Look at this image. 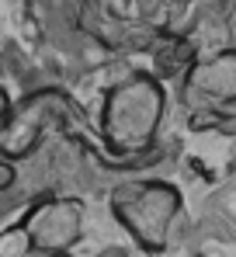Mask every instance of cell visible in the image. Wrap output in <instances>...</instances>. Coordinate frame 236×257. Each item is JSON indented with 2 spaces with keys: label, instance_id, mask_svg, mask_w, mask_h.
Instances as JSON below:
<instances>
[{
  "label": "cell",
  "instance_id": "6da1fadb",
  "mask_svg": "<svg viewBox=\"0 0 236 257\" xmlns=\"http://www.w3.org/2000/svg\"><path fill=\"white\" fill-rule=\"evenodd\" d=\"M167 111V87L157 73H129L108 87L101 101V139L118 157H136L157 146Z\"/></svg>",
  "mask_w": 236,
  "mask_h": 257
},
{
  "label": "cell",
  "instance_id": "3957f363",
  "mask_svg": "<svg viewBox=\"0 0 236 257\" xmlns=\"http://www.w3.org/2000/svg\"><path fill=\"white\" fill-rule=\"evenodd\" d=\"M73 111L77 108H73L70 94L59 87H39V90L25 94L11 108L7 122L0 125V157L11 164L32 157L49 132L63 128L73 118Z\"/></svg>",
  "mask_w": 236,
  "mask_h": 257
},
{
  "label": "cell",
  "instance_id": "7a4b0ae2",
  "mask_svg": "<svg viewBox=\"0 0 236 257\" xmlns=\"http://www.w3.org/2000/svg\"><path fill=\"white\" fill-rule=\"evenodd\" d=\"M181 209H184V198L177 184L163 177H132L115 184L111 191V215L146 254H163L170 247Z\"/></svg>",
  "mask_w": 236,
  "mask_h": 257
},
{
  "label": "cell",
  "instance_id": "277c9868",
  "mask_svg": "<svg viewBox=\"0 0 236 257\" xmlns=\"http://www.w3.org/2000/svg\"><path fill=\"white\" fill-rule=\"evenodd\" d=\"M181 101L191 115L226 111L236 104V49H219L188 66Z\"/></svg>",
  "mask_w": 236,
  "mask_h": 257
},
{
  "label": "cell",
  "instance_id": "8992f818",
  "mask_svg": "<svg viewBox=\"0 0 236 257\" xmlns=\"http://www.w3.org/2000/svg\"><path fill=\"white\" fill-rule=\"evenodd\" d=\"M35 243L25 229V222H11L0 229V257H32Z\"/></svg>",
  "mask_w": 236,
  "mask_h": 257
},
{
  "label": "cell",
  "instance_id": "ba28073f",
  "mask_svg": "<svg viewBox=\"0 0 236 257\" xmlns=\"http://www.w3.org/2000/svg\"><path fill=\"white\" fill-rule=\"evenodd\" d=\"M11 108H14V101H11V97H7V90L0 87V125L7 122V115H11Z\"/></svg>",
  "mask_w": 236,
  "mask_h": 257
},
{
  "label": "cell",
  "instance_id": "9c48e42d",
  "mask_svg": "<svg viewBox=\"0 0 236 257\" xmlns=\"http://www.w3.org/2000/svg\"><path fill=\"white\" fill-rule=\"evenodd\" d=\"M45 257H73V254H45Z\"/></svg>",
  "mask_w": 236,
  "mask_h": 257
},
{
  "label": "cell",
  "instance_id": "5b68a950",
  "mask_svg": "<svg viewBox=\"0 0 236 257\" xmlns=\"http://www.w3.org/2000/svg\"><path fill=\"white\" fill-rule=\"evenodd\" d=\"M39 254H70L83 240L87 226V205L80 198H42L35 202L28 215L21 219Z\"/></svg>",
  "mask_w": 236,
  "mask_h": 257
},
{
  "label": "cell",
  "instance_id": "52a82bcc",
  "mask_svg": "<svg viewBox=\"0 0 236 257\" xmlns=\"http://www.w3.org/2000/svg\"><path fill=\"white\" fill-rule=\"evenodd\" d=\"M14 181H18V171H14V164L0 157V191H7V188H14Z\"/></svg>",
  "mask_w": 236,
  "mask_h": 257
}]
</instances>
